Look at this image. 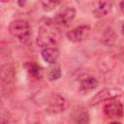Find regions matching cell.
Segmentation results:
<instances>
[{"instance_id":"obj_14","label":"cell","mask_w":124,"mask_h":124,"mask_svg":"<svg viewBox=\"0 0 124 124\" xmlns=\"http://www.w3.org/2000/svg\"><path fill=\"white\" fill-rule=\"evenodd\" d=\"M116 39H117V35L115 34L114 30L109 26L107 27L103 33V43L107 46H111L114 45Z\"/></svg>"},{"instance_id":"obj_1","label":"cell","mask_w":124,"mask_h":124,"mask_svg":"<svg viewBox=\"0 0 124 124\" xmlns=\"http://www.w3.org/2000/svg\"><path fill=\"white\" fill-rule=\"evenodd\" d=\"M60 28L57 27L52 19H46L38 29L37 45L40 47H54L61 39Z\"/></svg>"},{"instance_id":"obj_10","label":"cell","mask_w":124,"mask_h":124,"mask_svg":"<svg viewBox=\"0 0 124 124\" xmlns=\"http://www.w3.org/2000/svg\"><path fill=\"white\" fill-rule=\"evenodd\" d=\"M42 58L45 62L50 64V65H54L60 55L59 49L54 46V47H46V48H43L42 52H41Z\"/></svg>"},{"instance_id":"obj_7","label":"cell","mask_w":124,"mask_h":124,"mask_svg":"<svg viewBox=\"0 0 124 124\" xmlns=\"http://www.w3.org/2000/svg\"><path fill=\"white\" fill-rule=\"evenodd\" d=\"M90 34L89 25H79L67 32V39L73 43H80L88 38Z\"/></svg>"},{"instance_id":"obj_19","label":"cell","mask_w":124,"mask_h":124,"mask_svg":"<svg viewBox=\"0 0 124 124\" xmlns=\"http://www.w3.org/2000/svg\"><path fill=\"white\" fill-rule=\"evenodd\" d=\"M121 31H122V34L124 35V23H123V25H122V27H121Z\"/></svg>"},{"instance_id":"obj_9","label":"cell","mask_w":124,"mask_h":124,"mask_svg":"<svg viewBox=\"0 0 124 124\" xmlns=\"http://www.w3.org/2000/svg\"><path fill=\"white\" fill-rule=\"evenodd\" d=\"M98 86V80L95 77L86 76L79 80V92L82 94L90 93L91 91L95 90Z\"/></svg>"},{"instance_id":"obj_20","label":"cell","mask_w":124,"mask_h":124,"mask_svg":"<svg viewBox=\"0 0 124 124\" xmlns=\"http://www.w3.org/2000/svg\"><path fill=\"white\" fill-rule=\"evenodd\" d=\"M109 124H121L120 122H117V121H114V122H111V123H109Z\"/></svg>"},{"instance_id":"obj_5","label":"cell","mask_w":124,"mask_h":124,"mask_svg":"<svg viewBox=\"0 0 124 124\" xmlns=\"http://www.w3.org/2000/svg\"><path fill=\"white\" fill-rule=\"evenodd\" d=\"M104 114L110 119H120L123 116V105L120 101H117L114 99L108 100V103L103 108Z\"/></svg>"},{"instance_id":"obj_3","label":"cell","mask_w":124,"mask_h":124,"mask_svg":"<svg viewBox=\"0 0 124 124\" xmlns=\"http://www.w3.org/2000/svg\"><path fill=\"white\" fill-rule=\"evenodd\" d=\"M68 107H69V102L64 96L58 93H53L50 95L47 101L46 110L49 114H58L66 110Z\"/></svg>"},{"instance_id":"obj_2","label":"cell","mask_w":124,"mask_h":124,"mask_svg":"<svg viewBox=\"0 0 124 124\" xmlns=\"http://www.w3.org/2000/svg\"><path fill=\"white\" fill-rule=\"evenodd\" d=\"M9 32L13 37L18 39L23 43L28 42L32 37L31 26L25 19L13 20L9 25Z\"/></svg>"},{"instance_id":"obj_6","label":"cell","mask_w":124,"mask_h":124,"mask_svg":"<svg viewBox=\"0 0 124 124\" xmlns=\"http://www.w3.org/2000/svg\"><path fill=\"white\" fill-rule=\"evenodd\" d=\"M75 16H76V10L73 7H67L64 10L60 11L52 20L54 24L61 29V28L67 27L73 21V19L75 18Z\"/></svg>"},{"instance_id":"obj_16","label":"cell","mask_w":124,"mask_h":124,"mask_svg":"<svg viewBox=\"0 0 124 124\" xmlns=\"http://www.w3.org/2000/svg\"><path fill=\"white\" fill-rule=\"evenodd\" d=\"M41 4H42V6H43L44 11H46V12H50V11H52L55 7H57V6L60 4V2H59V1H43V2H41Z\"/></svg>"},{"instance_id":"obj_17","label":"cell","mask_w":124,"mask_h":124,"mask_svg":"<svg viewBox=\"0 0 124 124\" xmlns=\"http://www.w3.org/2000/svg\"><path fill=\"white\" fill-rule=\"evenodd\" d=\"M119 8H120V11L122 14H124V1H121L119 3Z\"/></svg>"},{"instance_id":"obj_12","label":"cell","mask_w":124,"mask_h":124,"mask_svg":"<svg viewBox=\"0 0 124 124\" xmlns=\"http://www.w3.org/2000/svg\"><path fill=\"white\" fill-rule=\"evenodd\" d=\"M24 67L30 77H32L36 79H40L43 77V74H44L43 68L40 65H38L37 63H35L33 61H29L24 64Z\"/></svg>"},{"instance_id":"obj_13","label":"cell","mask_w":124,"mask_h":124,"mask_svg":"<svg viewBox=\"0 0 124 124\" xmlns=\"http://www.w3.org/2000/svg\"><path fill=\"white\" fill-rule=\"evenodd\" d=\"M74 124H89V114L82 107L76 108L74 115Z\"/></svg>"},{"instance_id":"obj_4","label":"cell","mask_w":124,"mask_h":124,"mask_svg":"<svg viewBox=\"0 0 124 124\" xmlns=\"http://www.w3.org/2000/svg\"><path fill=\"white\" fill-rule=\"evenodd\" d=\"M122 94V91L115 87H109V88H104L98 93H96L91 100L89 101L90 106H96L102 102L108 101L110 99H114Z\"/></svg>"},{"instance_id":"obj_18","label":"cell","mask_w":124,"mask_h":124,"mask_svg":"<svg viewBox=\"0 0 124 124\" xmlns=\"http://www.w3.org/2000/svg\"><path fill=\"white\" fill-rule=\"evenodd\" d=\"M119 57H120V59H121L122 61H124V47H123L122 50L120 51V53H119Z\"/></svg>"},{"instance_id":"obj_15","label":"cell","mask_w":124,"mask_h":124,"mask_svg":"<svg viewBox=\"0 0 124 124\" xmlns=\"http://www.w3.org/2000/svg\"><path fill=\"white\" fill-rule=\"evenodd\" d=\"M61 75H62V72H61V69L58 65H53L51 66L48 71H47V78L48 80L50 81H54V80H57L61 78Z\"/></svg>"},{"instance_id":"obj_11","label":"cell","mask_w":124,"mask_h":124,"mask_svg":"<svg viewBox=\"0 0 124 124\" xmlns=\"http://www.w3.org/2000/svg\"><path fill=\"white\" fill-rule=\"evenodd\" d=\"M111 8V3L108 1H100L97 3L96 8L93 10V15L97 18H101L106 16Z\"/></svg>"},{"instance_id":"obj_8","label":"cell","mask_w":124,"mask_h":124,"mask_svg":"<svg viewBox=\"0 0 124 124\" xmlns=\"http://www.w3.org/2000/svg\"><path fill=\"white\" fill-rule=\"evenodd\" d=\"M15 70L11 64H4L1 66V84L2 88H9L15 83Z\"/></svg>"},{"instance_id":"obj_21","label":"cell","mask_w":124,"mask_h":124,"mask_svg":"<svg viewBox=\"0 0 124 124\" xmlns=\"http://www.w3.org/2000/svg\"><path fill=\"white\" fill-rule=\"evenodd\" d=\"M24 3H25V2H18V4H19L20 6H23V5H24Z\"/></svg>"}]
</instances>
